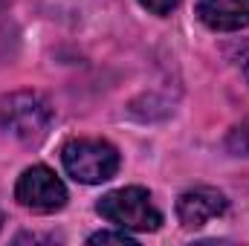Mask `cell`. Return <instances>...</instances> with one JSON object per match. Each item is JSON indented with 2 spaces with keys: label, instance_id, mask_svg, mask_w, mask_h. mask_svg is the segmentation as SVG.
<instances>
[{
  "label": "cell",
  "instance_id": "6da1fadb",
  "mask_svg": "<svg viewBox=\"0 0 249 246\" xmlns=\"http://www.w3.org/2000/svg\"><path fill=\"white\" fill-rule=\"evenodd\" d=\"M96 211L107 223H113L116 229H124V232H157L162 226V211L154 206L151 194L139 185L107 191L96 203Z\"/></svg>",
  "mask_w": 249,
  "mask_h": 246
},
{
  "label": "cell",
  "instance_id": "7a4b0ae2",
  "mask_svg": "<svg viewBox=\"0 0 249 246\" xmlns=\"http://www.w3.org/2000/svg\"><path fill=\"white\" fill-rule=\"evenodd\" d=\"M61 162H64V171L75 183L99 185V183H107L119 171L122 157L105 139H70L61 148Z\"/></svg>",
  "mask_w": 249,
  "mask_h": 246
},
{
  "label": "cell",
  "instance_id": "3957f363",
  "mask_svg": "<svg viewBox=\"0 0 249 246\" xmlns=\"http://www.w3.org/2000/svg\"><path fill=\"white\" fill-rule=\"evenodd\" d=\"M0 124L26 145H38L53 127V107L38 93H12L0 102Z\"/></svg>",
  "mask_w": 249,
  "mask_h": 246
},
{
  "label": "cell",
  "instance_id": "277c9868",
  "mask_svg": "<svg viewBox=\"0 0 249 246\" xmlns=\"http://www.w3.org/2000/svg\"><path fill=\"white\" fill-rule=\"evenodd\" d=\"M15 200L38 214H53L67 206V185L61 183V177H55L53 168L47 165H32L26 168L18 185H15Z\"/></svg>",
  "mask_w": 249,
  "mask_h": 246
},
{
  "label": "cell",
  "instance_id": "5b68a950",
  "mask_svg": "<svg viewBox=\"0 0 249 246\" xmlns=\"http://www.w3.org/2000/svg\"><path fill=\"white\" fill-rule=\"evenodd\" d=\"M229 209V200L223 197V191L200 185V188H188L186 194H180L177 200V217L186 229H200L209 220L220 217Z\"/></svg>",
  "mask_w": 249,
  "mask_h": 246
},
{
  "label": "cell",
  "instance_id": "8992f818",
  "mask_svg": "<svg viewBox=\"0 0 249 246\" xmlns=\"http://www.w3.org/2000/svg\"><path fill=\"white\" fill-rule=\"evenodd\" d=\"M197 18L214 32H238L249 26V0H197Z\"/></svg>",
  "mask_w": 249,
  "mask_h": 246
},
{
  "label": "cell",
  "instance_id": "52a82bcc",
  "mask_svg": "<svg viewBox=\"0 0 249 246\" xmlns=\"http://www.w3.org/2000/svg\"><path fill=\"white\" fill-rule=\"evenodd\" d=\"M226 148L235 154V157H249V119L241 124H235L226 136Z\"/></svg>",
  "mask_w": 249,
  "mask_h": 246
},
{
  "label": "cell",
  "instance_id": "ba28073f",
  "mask_svg": "<svg viewBox=\"0 0 249 246\" xmlns=\"http://www.w3.org/2000/svg\"><path fill=\"white\" fill-rule=\"evenodd\" d=\"M90 244H124V246H133L136 244V238L130 235V232H96V235H90Z\"/></svg>",
  "mask_w": 249,
  "mask_h": 246
},
{
  "label": "cell",
  "instance_id": "9c48e42d",
  "mask_svg": "<svg viewBox=\"0 0 249 246\" xmlns=\"http://www.w3.org/2000/svg\"><path fill=\"white\" fill-rule=\"evenodd\" d=\"M139 6L148 9L151 15H171L180 6V0H139Z\"/></svg>",
  "mask_w": 249,
  "mask_h": 246
},
{
  "label": "cell",
  "instance_id": "30bf717a",
  "mask_svg": "<svg viewBox=\"0 0 249 246\" xmlns=\"http://www.w3.org/2000/svg\"><path fill=\"white\" fill-rule=\"evenodd\" d=\"M3 223H6V217H3V211H0V229H3Z\"/></svg>",
  "mask_w": 249,
  "mask_h": 246
}]
</instances>
